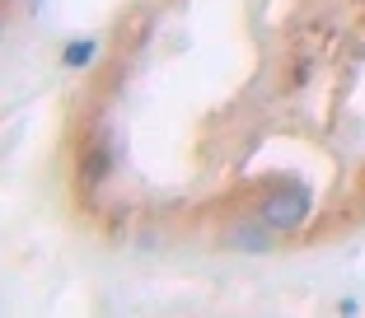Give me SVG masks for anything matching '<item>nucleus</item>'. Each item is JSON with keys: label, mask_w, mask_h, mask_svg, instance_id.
<instances>
[{"label": "nucleus", "mask_w": 365, "mask_h": 318, "mask_svg": "<svg viewBox=\"0 0 365 318\" xmlns=\"http://www.w3.org/2000/svg\"><path fill=\"white\" fill-rule=\"evenodd\" d=\"M309 206H314V197H309V188L304 183H281V188H272L267 192V202H262V225L267 230H277V234H290V230H300L304 220H309Z\"/></svg>", "instance_id": "f257e3e1"}, {"label": "nucleus", "mask_w": 365, "mask_h": 318, "mask_svg": "<svg viewBox=\"0 0 365 318\" xmlns=\"http://www.w3.org/2000/svg\"><path fill=\"white\" fill-rule=\"evenodd\" d=\"M94 56H98V38H71V43L61 47V66L66 71H85Z\"/></svg>", "instance_id": "f03ea898"}, {"label": "nucleus", "mask_w": 365, "mask_h": 318, "mask_svg": "<svg viewBox=\"0 0 365 318\" xmlns=\"http://www.w3.org/2000/svg\"><path fill=\"white\" fill-rule=\"evenodd\" d=\"M108 169H113V159H108L103 150H89V155L80 159V178H85L89 188H94V183H103V178H108Z\"/></svg>", "instance_id": "7ed1b4c3"}, {"label": "nucleus", "mask_w": 365, "mask_h": 318, "mask_svg": "<svg viewBox=\"0 0 365 318\" xmlns=\"http://www.w3.org/2000/svg\"><path fill=\"white\" fill-rule=\"evenodd\" d=\"M235 244L239 248H253V253H267V225H262V230H239Z\"/></svg>", "instance_id": "20e7f679"}, {"label": "nucleus", "mask_w": 365, "mask_h": 318, "mask_svg": "<svg viewBox=\"0 0 365 318\" xmlns=\"http://www.w3.org/2000/svg\"><path fill=\"white\" fill-rule=\"evenodd\" d=\"M337 314H361V299H356V295H346L342 304H337Z\"/></svg>", "instance_id": "39448f33"}]
</instances>
